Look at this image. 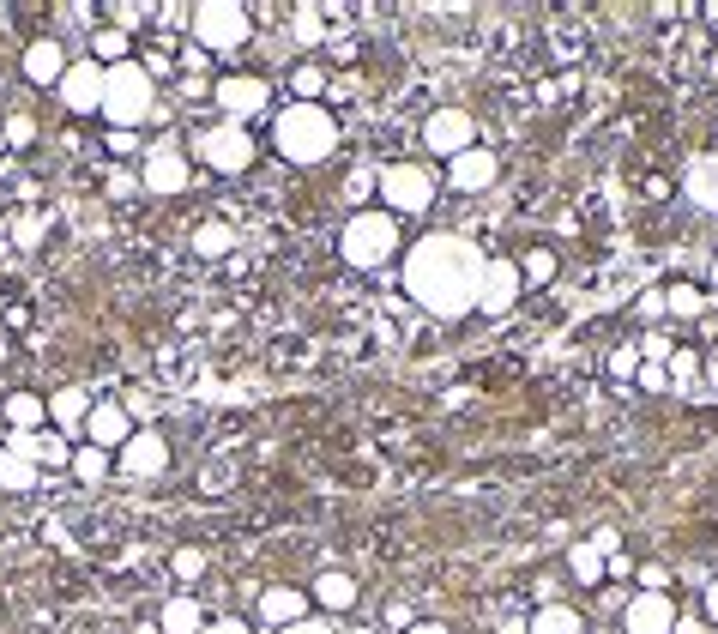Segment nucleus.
<instances>
[{"label": "nucleus", "instance_id": "nucleus-1", "mask_svg": "<svg viewBox=\"0 0 718 634\" xmlns=\"http://www.w3.org/2000/svg\"><path fill=\"white\" fill-rule=\"evenodd\" d=\"M405 290L417 308L441 314V321H453V314H471L477 308V284H483V254L465 242V236H423L411 254H405Z\"/></svg>", "mask_w": 718, "mask_h": 634}, {"label": "nucleus", "instance_id": "nucleus-2", "mask_svg": "<svg viewBox=\"0 0 718 634\" xmlns=\"http://www.w3.org/2000/svg\"><path fill=\"white\" fill-rule=\"evenodd\" d=\"M272 145H278V157H290V164H326V157L338 151V121H332L326 103H290L272 121Z\"/></svg>", "mask_w": 718, "mask_h": 634}, {"label": "nucleus", "instance_id": "nucleus-3", "mask_svg": "<svg viewBox=\"0 0 718 634\" xmlns=\"http://www.w3.org/2000/svg\"><path fill=\"white\" fill-rule=\"evenodd\" d=\"M399 242H405V230H399V218L393 212H381V206H363V212H350V224L338 230V254L350 260V266H387L393 254H399Z\"/></svg>", "mask_w": 718, "mask_h": 634}, {"label": "nucleus", "instance_id": "nucleus-4", "mask_svg": "<svg viewBox=\"0 0 718 634\" xmlns=\"http://www.w3.org/2000/svg\"><path fill=\"white\" fill-rule=\"evenodd\" d=\"M254 37V13L242 0H200L188 19V43H200L206 55H236Z\"/></svg>", "mask_w": 718, "mask_h": 634}, {"label": "nucleus", "instance_id": "nucleus-5", "mask_svg": "<svg viewBox=\"0 0 718 634\" xmlns=\"http://www.w3.org/2000/svg\"><path fill=\"white\" fill-rule=\"evenodd\" d=\"M151 109H157V85L145 79L139 61L103 67V115H109V127H139V121H151Z\"/></svg>", "mask_w": 718, "mask_h": 634}, {"label": "nucleus", "instance_id": "nucleus-6", "mask_svg": "<svg viewBox=\"0 0 718 634\" xmlns=\"http://www.w3.org/2000/svg\"><path fill=\"white\" fill-rule=\"evenodd\" d=\"M254 151H260L254 133H248L242 121H224V115L194 133V157H200L206 170H218V176H242V170L254 164Z\"/></svg>", "mask_w": 718, "mask_h": 634}, {"label": "nucleus", "instance_id": "nucleus-7", "mask_svg": "<svg viewBox=\"0 0 718 634\" xmlns=\"http://www.w3.org/2000/svg\"><path fill=\"white\" fill-rule=\"evenodd\" d=\"M375 194H381V212H393V218L429 212L435 206V170H423V164H387L375 176Z\"/></svg>", "mask_w": 718, "mask_h": 634}, {"label": "nucleus", "instance_id": "nucleus-8", "mask_svg": "<svg viewBox=\"0 0 718 634\" xmlns=\"http://www.w3.org/2000/svg\"><path fill=\"white\" fill-rule=\"evenodd\" d=\"M212 103H218L224 121H242V127H248V121L272 103V85L254 79V73H224V79H212Z\"/></svg>", "mask_w": 718, "mask_h": 634}, {"label": "nucleus", "instance_id": "nucleus-9", "mask_svg": "<svg viewBox=\"0 0 718 634\" xmlns=\"http://www.w3.org/2000/svg\"><path fill=\"white\" fill-rule=\"evenodd\" d=\"M188 182H194V170H188L182 145H175V139H157V145L145 151V164H139V188H145V194H182Z\"/></svg>", "mask_w": 718, "mask_h": 634}, {"label": "nucleus", "instance_id": "nucleus-10", "mask_svg": "<svg viewBox=\"0 0 718 634\" xmlns=\"http://www.w3.org/2000/svg\"><path fill=\"white\" fill-rule=\"evenodd\" d=\"M115 471H121V478H139V484L163 478V471H169V441L157 429H133L127 447L115 453Z\"/></svg>", "mask_w": 718, "mask_h": 634}, {"label": "nucleus", "instance_id": "nucleus-11", "mask_svg": "<svg viewBox=\"0 0 718 634\" xmlns=\"http://www.w3.org/2000/svg\"><path fill=\"white\" fill-rule=\"evenodd\" d=\"M55 97H61L73 115H97V109H103V67H97L91 55H85V61H67Z\"/></svg>", "mask_w": 718, "mask_h": 634}, {"label": "nucleus", "instance_id": "nucleus-12", "mask_svg": "<svg viewBox=\"0 0 718 634\" xmlns=\"http://www.w3.org/2000/svg\"><path fill=\"white\" fill-rule=\"evenodd\" d=\"M423 145H429L435 157H459V151L477 145V127H471L465 109H435V115L423 121Z\"/></svg>", "mask_w": 718, "mask_h": 634}, {"label": "nucleus", "instance_id": "nucleus-13", "mask_svg": "<svg viewBox=\"0 0 718 634\" xmlns=\"http://www.w3.org/2000/svg\"><path fill=\"white\" fill-rule=\"evenodd\" d=\"M133 429H139V423H133V411H127V405H115V399H97V405H91V417H85V441H91V447H103V453H121Z\"/></svg>", "mask_w": 718, "mask_h": 634}, {"label": "nucleus", "instance_id": "nucleus-14", "mask_svg": "<svg viewBox=\"0 0 718 634\" xmlns=\"http://www.w3.org/2000/svg\"><path fill=\"white\" fill-rule=\"evenodd\" d=\"M676 628V598L670 592H640L622 610V634H670Z\"/></svg>", "mask_w": 718, "mask_h": 634}, {"label": "nucleus", "instance_id": "nucleus-15", "mask_svg": "<svg viewBox=\"0 0 718 634\" xmlns=\"http://www.w3.org/2000/svg\"><path fill=\"white\" fill-rule=\"evenodd\" d=\"M519 266L513 260H483V284H477V308L483 314H507L519 302Z\"/></svg>", "mask_w": 718, "mask_h": 634}, {"label": "nucleus", "instance_id": "nucleus-16", "mask_svg": "<svg viewBox=\"0 0 718 634\" xmlns=\"http://www.w3.org/2000/svg\"><path fill=\"white\" fill-rule=\"evenodd\" d=\"M495 176H501V164H495V151H483V145L447 157V182H453L459 194H483V188H495Z\"/></svg>", "mask_w": 718, "mask_h": 634}, {"label": "nucleus", "instance_id": "nucleus-17", "mask_svg": "<svg viewBox=\"0 0 718 634\" xmlns=\"http://www.w3.org/2000/svg\"><path fill=\"white\" fill-rule=\"evenodd\" d=\"M254 616H260L266 628H290V622L308 616V592H302V586H266V592L254 598Z\"/></svg>", "mask_w": 718, "mask_h": 634}, {"label": "nucleus", "instance_id": "nucleus-18", "mask_svg": "<svg viewBox=\"0 0 718 634\" xmlns=\"http://www.w3.org/2000/svg\"><path fill=\"white\" fill-rule=\"evenodd\" d=\"M61 73H67L61 37H31V43H25V79H31V85H61Z\"/></svg>", "mask_w": 718, "mask_h": 634}, {"label": "nucleus", "instance_id": "nucleus-19", "mask_svg": "<svg viewBox=\"0 0 718 634\" xmlns=\"http://www.w3.org/2000/svg\"><path fill=\"white\" fill-rule=\"evenodd\" d=\"M91 393L85 387H61V393H49V429H61V435H85V417H91Z\"/></svg>", "mask_w": 718, "mask_h": 634}, {"label": "nucleus", "instance_id": "nucleus-20", "mask_svg": "<svg viewBox=\"0 0 718 634\" xmlns=\"http://www.w3.org/2000/svg\"><path fill=\"white\" fill-rule=\"evenodd\" d=\"M682 194H688L700 212H718V151L694 157V164L682 170Z\"/></svg>", "mask_w": 718, "mask_h": 634}, {"label": "nucleus", "instance_id": "nucleus-21", "mask_svg": "<svg viewBox=\"0 0 718 634\" xmlns=\"http://www.w3.org/2000/svg\"><path fill=\"white\" fill-rule=\"evenodd\" d=\"M356 574H344V568H320V580H314V604L320 610H332V616H344L350 604H356Z\"/></svg>", "mask_w": 718, "mask_h": 634}, {"label": "nucleus", "instance_id": "nucleus-22", "mask_svg": "<svg viewBox=\"0 0 718 634\" xmlns=\"http://www.w3.org/2000/svg\"><path fill=\"white\" fill-rule=\"evenodd\" d=\"M0 423L19 429V435H31V429L49 423V399H43V393H7V405H0Z\"/></svg>", "mask_w": 718, "mask_h": 634}, {"label": "nucleus", "instance_id": "nucleus-23", "mask_svg": "<svg viewBox=\"0 0 718 634\" xmlns=\"http://www.w3.org/2000/svg\"><path fill=\"white\" fill-rule=\"evenodd\" d=\"M157 628H163V634H200V628H206L200 598H194V592H175V598L157 610Z\"/></svg>", "mask_w": 718, "mask_h": 634}, {"label": "nucleus", "instance_id": "nucleus-24", "mask_svg": "<svg viewBox=\"0 0 718 634\" xmlns=\"http://www.w3.org/2000/svg\"><path fill=\"white\" fill-rule=\"evenodd\" d=\"M525 634H586V616L568 610V604H544V610L525 622Z\"/></svg>", "mask_w": 718, "mask_h": 634}, {"label": "nucleus", "instance_id": "nucleus-25", "mask_svg": "<svg viewBox=\"0 0 718 634\" xmlns=\"http://www.w3.org/2000/svg\"><path fill=\"white\" fill-rule=\"evenodd\" d=\"M37 478H43V471H37L25 453H7V447H0V490H7V496H25V490H37Z\"/></svg>", "mask_w": 718, "mask_h": 634}, {"label": "nucleus", "instance_id": "nucleus-26", "mask_svg": "<svg viewBox=\"0 0 718 634\" xmlns=\"http://www.w3.org/2000/svg\"><path fill=\"white\" fill-rule=\"evenodd\" d=\"M145 25H157V7H151V0H109V31L133 37V31H145Z\"/></svg>", "mask_w": 718, "mask_h": 634}, {"label": "nucleus", "instance_id": "nucleus-27", "mask_svg": "<svg viewBox=\"0 0 718 634\" xmlns=\"http://www.w3.org/2000/svg\"><path fill=\"white\" fill-rule=\"evenodd\" d=\"M67 471H73L79 484H103L109 471H115V453H103V447L85 441V447H73V465H67Z\"/></svg>", "mask_w": 718, "mask_h": 634}, {"label": "nucleus", "instance_id": "nucleus-28", "mask_svg": "<svg viewBox=\"0 0 718 634\" xmlns=\"http://www.w3.org/2000/svg\"><path fill=\"white\" fill-rule=\"evenodd\" d=\"M91 61L97 67H121V61H133V37H121V31H91Z\"/></svg>", "mask_w": 718, "mask_h": 634}, {"label": "nucleus", "instance_id": "nucleus-29", "mask_svg": "<svg viewBox=\"0 0 718 634\" xmlns=\"http://www.w3.org/2000/svg\"><path fill=\"white\" fill-rule=\"evenodd\" d=\"M513 266H519V284H550L556 278V248H525Z\"/></svg>", "mask_w": 718, "mask_h": 634}, {"label": "nucleus", "instance_id": "nucleus-30", "mask_svg": "<svg viewBox=\"0 0 718 634\" xmlns=\"http://www.w3.org/2000/svg\"><path fill=\"white\" fill-rule=\"evenodd\" d=\"M230 248H236V230H230V224H200V230H194V254H200V260H224Z\"/></svg>", "mask_w": 718, "mask_h": 634}, {"label": "nucleus", "instance_id": "nucleus-31", "mask_svg": "<svg viewBox=\"0 0 718 634\" xmlns=\"http://www.w3.org/2000/svg\"><path fill=\"white\" fill-rule=\"evenodd\" d=\"M568 574H574L580 586H604V556H598L592 544H574V550H568Z\"/></svg>", "mask_w": 718, "mask_h": 634}, {"label": "nucleus", "instance_id": "nucleus-32", "mask_svg": "<svg viewBox=\"0 0 718 634\" xmlns=\"http://www.w3.org/2000/svg\"><path fill=\"white\" fill-rule=\"evenodd\" d=\"M326 7H290V31H296V43H320L326 31Z\"/></svg>", "mask_w": 718, "mask_h": 634}, {"label": "nucleus", "instance_id": "nucleus-33", "mask_svg": "<svg viewBox=\"0 0 718 634\" xmlns=\"http://www.w3.org/2000/svg\"><path fill=\"white\" fill-rule=\"evenodd\" d=\"M320 91H326V73H320V67H296V73H290V103H320Z\"/></svg>", "mask_w": 718, "mask_h": 634}, {"label": "nucleus", "instance_id": "nucleus-34", "mask_svg": "<svg viewBox=\"0 0 718 634\" xmlns=\"http://www.w3.org/2000/svg\"><path fill=\"white\" fill-rule=\"evenodd\" d=\"M700 302H706L700 284H682V278H676V284L664 290V308H670V314H700Z\"/></svg>", "mask_w": 718, "mask_h": 634}, {"label": "nucleus", "instance_id": "nucleus-35", "mask_svg": "<svg viewBox=\"0 0 718 634\" xmlns=\"http://www.w3.org/2000/svg\"><path fill=\"white\" fill-rule=\"evenodd\" d=\"M664 375H670V387H688V381L700 375V351H688V345L670 351V357H664Z\"/></svg>", "mask_w": 718, "mask_h": 634}, {"label": "nucleus", "instance_id": "nucleus-36", "mask_svg": "<svg viewBox=\"0 0 718 634\" xmlns=\"http://www.w3.org/2000/svg\"><path fill=\"white\" fill-rule=\"evenodd\" d=\"M169 574H175V580H200V574H206V550H194V544L175 550V556H169Z\"/></svg>", "mask_w": 718, "mask_h": 634}, {"label": "nucleus", "instance_id": "nucleus-37", "mask_svg": "<svg viewBox=\"0 0 718 634\" xmlns=\"http://www.w3.org/2000/svg\"><path fill=\"white\" fill-rule=\"evenodd\" d=\"M230 484H236V471H230V459H212V465L200 471V490H206V496H224Z\"/></svg>", "mask_w": 718, "mask_h": 634}, {"label": "nucleus", "instance_id": "nucleus-38", "mask_svg": "<svg viewBox=\"0 0 718 634\" xmlns=\"http://www.w3.org/2000/svg\"><path fill=\"white\" fill-rule=\"evenodd\" d=\"M610 375H616V381H634V375H640V345L610 351Z\"/></svg>", "mask_w": 718, "mask_h": 634}, {"label": "nucleus", "instance_id": "nucleus-39", "mask_svg": "<svg viewBox=\"0 0 718 634\" xmlns=\"http://www.w3.org/2000/svg\"><path fill=\"white\" fill-rule=\"evenodd\" d=\"M0 139H7V145H31V139H37V121H31V115H7Z\"/></svg>", "mask_w": 718, "mask_h": 634}, {"label": "nucleus", "instance_id": "nucleus-40", "mask_svg": "<svg viewBox=\"0 0 718 634\" xmlns=\"http://www.w3.org/2000/svg\"><path fill=\"white\" fill-rule=\"evenodd\" d=\"M103 145H109L115 157H133V151H139V133H133V127H109V133H103Z\"/></svg>", "mask_w": 718, "mask_h": 634}, {"label": "nucleus", "instance_id": "nucleus-41", "mask_svg": "<svg viewBox=\"0 0 718 634\" xmlns=\"http://www.w3.org/2000/svg\"><path fill=\"white\" fill-rule=\"evenodd\" d=\"M634 574H640V592H664V586H670V568H664V562H646V568H634Z\"/></svg>", "mask_w": 718, "mask_h": 634}, {"label": "nucleus", "instance_id": "nucleus-42", "mask_svg": "<svg viewBox=\"0 0 718 634\" xmlns=\"http://www.w3.org/2000/svg\"><path fill=\"white\" fill-rule=\"evenodd\" d=\"M634 381H640L646 393H664V387H670V375H664V363H640V375H634Z\"/></svg>", "mask_w": 718, "mask_h": 634}, {"label": "nucleus", "instance_id": "nucleus-43", "mask_svg": "<svg viewBox=\"0 0 718 634\" xmlns=\"http://www.w3.org/2000/svg\"><path fill=\"white\" fill-rule=\"evenodd\" d=\"M586 544H592V550H598V556L610 562V556H616V544H622V532H616V526H598V532H592Z\"/></svg>", "mask_w": 718, "mask_h": 634}, {"label": "nucleus", "instance_id": "nucleus-44", "mask_svg": "<svg viewBox=\"0 0 718 634\" xmlns=\"http://www.w3.org/2000/svg\"><path fill=\"white\" fill-rule=\"evenodd\" d=\"M278 634H338L326 616H302V622H290V628H278Z\"/></svg>", "mask_w": 718, "mask_h": 634}, {"label": "nucleus", "instance_id": "nucleus-45", "mask_svg": "<svg viewBox=\"0 0 718 634\" xmlns=\"http://www.w3.org/2000/svg\"><path fill=\"white\" fill-rule=\"evenodd\" d=\"M200 634H254V628H248L242 616H218V622H206Z\"/></svg>", "mask_w": 718, "mask_h": 634}, {"label": "nucleus", "instance_id": "nucleus-46", "mask_svg": "<svg viewBox=\"0 0 718 634\" xmlns=\"http://www.w3.org/2000/svg\"><path fill=\"white\" fill-rule=\"evenodd\" d=\"M375 194V176H350V200H369Z\"/></svg>", "mask_w": 718, "mask_h": 634}, {"label": "nucleus", "instance_id": "nucleus-47", "mask_svg": "<svg viewBox=\"0 0 718 634\" xmlns=\"http://www.w3.org/2000/svg\"><path fill=\"white\" fill-rule=\"evenodd\" d=\"M640 314H664V290H646V296H640Z\"/></svg>", "mask_w": 718, "mask_h": 634}, {"label": "nucleus", "instance_id": "nucleus-48", "mask_svg": "<svg viewBox=\"0 0 718 634\" xmlns=\"http://www.w3.org/2000/svg\"><path fill=\"white\" fill-rule=\"evenodd\" d=\"M706 622H712V628H718V580H712V586H706Z\"/></svg>", "mask_w": 718, "mask_h": 634}, {"label": "nucleus", "instance_id": "nucleus-49", "mask_svg": "<svg viewBox=\"0 0 718 634\" xmlns=\"http://www.w3.org/2000/svg\"><path fill=\"white\" fill-rule=\"evenodd\" d=\"M411 634H447V628H441V622H417Z\"/></svg>", "mask_w": 718, "mask_h": 634}, {"label": "nucleus", "instance_id": "nucleus-50", "mask_svg": "<svg viewBox=\"0 0 718 634\" xmlns=\"http://www.w3.org/2000/svg\"><path fill=\"white\" fill-rule=\"evenodd\" d=\"M706 25H712V31H718V0H706Z\"/></svg>", "mask_w": 718, "mask_h": 634}, {"label": "nucleus", "instance_id": "nucleus-51", "mask_svg": "<svg viewBox=\"0 0 718 634\" xmlns=\"http://www.w3.org/2000/svg\"><path fill=\"white\" fill-rule=\"evenodd\" d=\"M133 634H163V628H157V622H139V628H133Z\"/></svg>", "mask_w": 718, "mask_h": 634}, {"label": "nucleus", "instance_id": "nucleus-52", "mask_svg": "<svg viewBox=\"0 0 718 634\" xmlns=\"http://www.w3.org/2000/svg\"><path fill=\"white\" fill-rule=\"evenodd\" d=\"M706 278H712V290H718V254H712V266H706Z\"/></svg>", "mask_w": 718, "mask_h": 634}, {"label": "nucleus", "instance_id": "nucleus-53", "mask_svg": "<svg viewBox=\"0 0 718 634\" xmlns=\"http://www.w3.org/2000/svg\"><path fill=\"white\" fill-rule=\"evenodd\" d=\"M0 182H7V157H0Z\"/></svg>", "mask_w": 718, "mask_h": 634}, {"label": "nucleus", "instance_id": "nucleus-54", "mask_svg": "<svg viewBox=\"0 0 718 634\" xmlns=\"http://www.w3.org/2000/svg\"><path fill=\"white\" fill-rule=\"evenodd\" d=\"M0 447H7V429H0Z\"/></svg>", "mask_w": 718, "mask_h": 634}, {"label": "nucleus", "instance_id": "nucleus-55", "mask_svg": "<svg viewBox=\"0 0 718 634\" xmlns=\"http://www.w3.org/2000/svg\"><path fill=\"white\" fill-rule=\"evenodd\" d=\"M712 73H718V55H712Z\"/></svg>", "mask_w": 718, "mask_h": 634}, {"label": "nucleus", "instance_id": "nucleus-56", "mask_svg": "<svg viewBox=\"0 0 718 634\" xmlns=\"http://www.w3.org/2000/svg\"><path fill=\"white\" fill-rule=\"evenodd\" d=\"M356 634H369V628H356Z\"/></svg>", "mask_w": 718, "mask_h": 634}]
</instances>
